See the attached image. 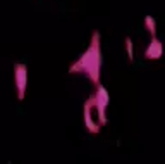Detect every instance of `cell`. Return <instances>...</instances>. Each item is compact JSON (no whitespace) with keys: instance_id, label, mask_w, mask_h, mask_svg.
I'll return each instance as SVG.
<instances>
[{"instance_id":"1","label":"cell","mask_w":165,"mask_h":164,"mask_svg":"<svg viewBox=\"0 0 165 164\" xmlns=\"http://www.w3.org/2000/svg\"><path fill=\"white\" fill-rule=\"evenodd\" d=\"M150 49L151 50H146V57L150 59H158L160 55H162V43L160 41H156V40H153V43L150 45Z\"/></svg>"},{"instance_id":"2","label":"cell","mask_w":165,"mask_h":164,"mask_svg":"<svg viewBox=\"0 0 165 164\" xmlns=\"http://www.w3.org/2000/svg\"><path fill=\"white\" fill-rule=\"evenodd\" d=\"M146 26H148V30L151 31V35H155V19L153 17L146 16Z\"/></svg>"},{"instance_id":"3","label":"cell","mask_w":165,"mask_h":164,"mask_svg":"<svg viewBox=\"0 0 165 164\" xmlns=\"http://www.w3.org/2000/svg\"><path fill=\"white\" fill-rule=\"evenodd\" d=\"M126 47H127V54H129V59L133 61V41H131V38H126Z\"/></svg>"}]
</instances>
